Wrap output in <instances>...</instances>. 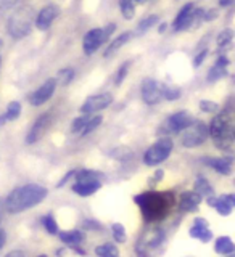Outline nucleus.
Returning <instances> with one entry per match:
<instances>
[{"label": "nucleus", "instance_id": "8fccbe9b", "mask_svg": "<svg viewBox=\"0 0 235 257\" xmlns=\"http://www.w3.org/2000/svg\"><path fill=\"white\" fill-rule=\"evenodd\" d=\"M8 255H24L23 251H12V252H8Z\"/></svg>", "mask_w": 235, "mask_h": 257}, {"label": "nucleus", "instance_id": "20e7f679", "mask_svg": "<svg viewBox=\"0 0 235 257\" xmlns=\"http://www.w3.org/2000/svg\"><path fill=\"white\" fill-rule=\"evenodd\" d=\"M31 24H32V10L28 7H21L16 10L15 15L8 20L7 29L8 34L13 39H23L31 32Z\"/></svg>", "mask_w": 235, "mask_h": 257}, {"label": "nucleus", "instance_id": "2eb2a0df", "mask_svg": "<svg viewBox=\"0 0 235 257\" xmlns=\"http://www.w3.org/2000/svg\"><path fill=\"white\" fill-rule=\"evenodd\" d=\"M203 163L206 166H209L211 169L217 174L221 175H230L232 174V163H233V158L232 156H222V158H205Z\"/></svg>", "mask_w": 235, "mask_h": 257}, {"label": "nucleus", "instance_id": "39448f33", "mask_svg": "<svg viewBox=\"0 0 235 257\" xmlns=\"http://www.w3.org/2000/svg\"><path fill=\"white\" fill-rule=\"evenodd\" d=\"M209 137V128L201 120H192V122L184 128V134L181 137L182 147L185 148H197L203 145Z\"/></svg>", "mask_w": 235, "mask_h": 257}, {"label": "nucleus", "instance_id": "de8ad7c7", "mask_svg": "<svg viewBox=\"0 0 235 257\" xmlns=\"http://www.w3.org/2000/svg\"><path fill=\"white\" fill-rule=\"evenodd\" d=\"M217 2H219L221 7H229V5L233 4V0H217Z\"/></svg>", "mask_w": 235, "mask_h": 257}, {"label": "nucleus", "instance_id": "c85d7f7f", "mask_svg": "<svg viewBox=\"0 0 235 257\" xmlns=\"http://www.w3.org/2000/svg\"><path fill=\"white\" fill-rule=\"evenodd\" d=\"M110 156H111L113 159L127 161V159L134 158V151H132L131 148H127V147H119V148L111 150V151H110Z\"/></svg>", "mask_w": 235, "mask_h": 257}, {"label": "nucleus", "instance_id": "6ab92c4d", "mask_svg": "<svg viewBox=\"0 0 235 257\" xmlns=\"http://www.w3.org/2000/svg\"><path fill=\"white\" fill-rule=\"evenodd\" d=\"M229 58L227 56L221 55L219 58L216 60L214 66L211 68V71L208 72V80L209 82H216V80L222 79L224 76H227V66H229Z\"/></svg>", "mask_w": 235, "mask_h": 257}, {"label": "nucleus", "instance_id": "a211bd4d", "mask_svg": "<svg viewBox=\"0 0 235 257\" xmlns=\"http://www.w3.org/2000/svg\"><path fill=\"white\" fill-rule=\"evenodd\" d=\"M203 196H200L197 191H185L181 195L179 207L182 212H195Z\"/></svg>", "mask_w": 235, "mask_h": 257}, {"label": "nucleus", "instance_id": "2f4dec72", "mask_svg": "<svg viewBox=\"0 0 235 257\" xmlns=\"http://www.w3.org/2000/svg\"><path fill=\"white\" fill-rule=\"evenodd\" d=\"M21 114V103L20 101H12L8 104L7 112H5V117L7 120H16Z\"/></svg>", "mask_w": 235, "mask_h": 257}, {"label": "nucleus", "instance_id": "49530a36", "mask_svg": "<svg viewBox=\"0 0 235 257\" xmlns=\"http://www.w3.org/2000/svg\"><path fill=\"white\" fill-rule=\"evenodd\" d=\"M5 241H7V235H5V230H2L0 228V249L4 247V244H5Z\"/></svg>", "mask_w": 235, "mask_h": 257}, {"label": "nucleus", "instance_id": "f03ea898", "mask_svg": "<svg viewBox=\"0 0 235 257\" xmlns=\"http://www.w3.org/2000/svg\"><path fill=\"white\" fill-rule=\"evenodd\" d=\"M48 191L42 185H36V183H29V185H23V187L15 188L8 198L5 199V209L7 212L10 214H20L32 209L34 206L40 204L42 201L47 198Z\"/></svg>", "mask_w": 235, "mask_h": 257}, {"label": "nucleus", "instance_id": "412c9836", "mask_svg": "<svg viewBox=\"0 0 235 257\" xmlns=\"http://www.w3.org/2000/svg\"><path fill=\"white\" fill-rule=\"evenodd\" d=\"M102 188L100 180H92V182H77L72 185V191L79 196H91L95 191Z\"/></svg>", "mask_w": 235, "mask_h": 257}, {"label": "nucleus", "instance_id": "9b49d317", "mask_svg": "<svg viewBox=\"0 0 235 257\" xmlns=\"http://www.w3.org/2000/svg\"><path fill=\"white\" fill-rule=\"evenodd\" d=\"M140 90H142V98L143 101L153 106L161 100V92H160V85L156 84L155 79L147 77L142 80V85H140Z\"/></svg>", "mask_w": 235, "mask_h": 257}, {"label": "nucleus", "instance_id": "09e8293b", "mask_svg": "<svg viewBox=\"0 0 235 257\" xmlns=\"http://www.w3.org/2000/svg\"><path fill=\"white\" fill-rule=\"evenodd\" d=\"M166 29H168V23H161L160 28H158V32H160V34H163Z\"/></svg>", "mask_w": 235, "mask_h": 257}, {"label": "nucleus", "instance_id": "864d4df0", "mask_svg": "<svg viewBox=\"0 0 235 257\" xmlns=\"http://www.w3.org/2000/svg\"><path fill=\"white\" fill-rule=\"evenodd\" d=\"M132 2H143V0H132Z\"/></svg>", "mask_w": 235, "mask_h": 257}, {"label": "nucleus", "instance_id": "f8f14e48", "mask_svg": "<svg viewBox=\"0 0 235 257\" xmlns=\"http://www.w3.org/2000/svg\"><path fill=\"white\" fill-rule=\"evenodd\" d=\"M206 203H208V206L214 207L217 214L227 217V215L232 214V209L235 206V196L233 195H222L219 198H216L213 195V196H209L206 199Z\"/></svg>", "mask_w": 235, "mask_h": 257}, {"label": "nucleus", "instance_id": "4c0bfd02", "mask_svg": "<svg viewBox=\"0 0 235 257\" xmlns=\"http://www.w3.org/2000/svg\"><path fill=\"white\" fill-rule=\"evenodd\" d=\"M91 116H92V114H83V116L76 117V119H74V122H72V125H71V132H72V134H79V132L84 128V125L87 124V120L91 119Z\"/></svg>", "mask_w": 235, "mask_h": 257}, {"label": "nucleus", "instance_id": "bb28decb", "mask_svg": "<svg viewBox=\"0 0 235 257\" xmlns=\"http://www.w3.org/2000/svg\"><path fill=\"white\" fill-rule=\"evenodd\" d=\"M76 182H92V180H102L103 174L97 172V171H91V169H83V171H76Z\"/></svg>", "mask_w": 235, "mask_h": 257}, {"label": "nucleus", "instance_id": "aec40b11", "mask_svg": "<svg viewBox=\"0 0 235 257\" xmlns=\"http://www.w3.org/2000/svg\"><path fill=\"white\" fill-rule=\"evenodd\" d=\"M163 239H165L163 230L158 227H150L147 231H143L140 241L143 243V246H147V247H156L163 243Z\"/></svg>", "mask_w": 235, "mask_h": 257}, {"label": "nucleus", "instance_id": "b1692460", "mask_svg": "<svg viewBox=\"0 0 235 257\" xmlns=\"http://www.w3.org/2000/svg\"><path fill=\"white\" fill-rule=\"evenodd\" d=\"M214 251L217 254L229 255V254H233L235 244H233V241L229 236H219L216 239V243H214Z\"/></svg>", "mask_w": 235, "mask_h": 257}, {"label": "nucleus", "instance_id": "4468645a", "mask_svg": "<svg viewBox=\"0 0 235 257\" xmlns=\"http://www.w3.org/2000/svg\"><path fill=\"white\" fill-rule=\"evenodd\" d=\"M56 16H58V7L47 5L45 8H42V10L39 12L37 18H36V26H37V29L47 31L48 28L52 26V23L56 20Z\"/></svg>", "mask_w": 235, "mask_h": 257}, {"label": "nucleus", "instance_id": "f3484780", "mask_svg": "<svg viewBox=\"0 0 235 257\" xmlns=\"http://www.w3.org/2000/svg\"><path fill=\"white\" fill-rule=\"evenodd\" d=\"M192 120L193 119L190 116V112H187V111H179V112H176V114L169 116L166 124H168L169 131H171V132L179 134L181 131H184V128L192 122Z\"/></svg>", "mask_w": 235, "mask_h": 257}, {"label": "nucleus", "instance_id": "5701e85b", "mask_svg": "<svg viewBox=\"0 0 235 257\" xmlns=\"http://www.w3.org/2000/svg\"><path fill=\"white\" fill-rule=\"evenodd\" d=\"M131 37H132V32H124V34H121L115 40H111L110 45L107 47V50H105V53H103V58H110L111 55H115L121 47L129 42V39Z\"/></svg>", "mask_w": 235, "mask_h": 257}, {"label": "nucleus", "instance_id": "ddd939ff", "mask_svg": "<svg viewBox=\"0 0 235 257\" xmlns=\"http://www.w3.org/2000/svg\"><path fill=\"white\" fill-rule=\"evenodd\" d=\"M193 12H195V5H193L192 2L189 4H185L179 13H177L176 16V20L173 23V29L176 32H179V31H184V29H189L192 28V21H193Z\"/></svg>", "mask_w": 235, "mask_h": 257}, {"label": "nucleus", "instance_id": "a878e982", "mask_svg": "<svg viewBox=\"0 0 235 257\" xmlns=\"http://www.w3.org/2000/svg\"><path fill=\"white\" fill-rule=\"evenodd\" d=\"M160 92H161V96H163L165 100H169V101H174V100H179L181 98V88L176 87V85H169V84H163L160 87Z\"/></svg>", "mask_w": 235, "mask_h": 257}, {"label": "nucleus", "instance_id": "dca6fc26", "mask_svg": "<svg viewBox=\"0 0 235 257\" xmlns=\"http://www.w3.org/2000/svg\"><path fill=\"white\" fill-rule=\"evenodd\" d=\"M190 236L200 239L201 243H209V239L213 238V233L208 227V222L203 219V217H197L195 222H193V227L190 228Z\"/></svg>", "mask_w": 235, "mask_h": 257}, {"label": "nucleus", "instance_id": "79ce46f5", "mask_svg": "<svg viewBox=\"0 0 235 257\" xmlns=\"http://www.w3.org/2000/svg\"><path fill=\"white\" fill-rule=\"evenodd\" d=\"M163 175H165V172L161 171V169H158V171H155V174H153L150 179H148V183H150V187L151 188H155L156 187V183H160L161 182V179H163Z\"/></svg>", "mask_w": 235, "mask_h": 257}, {"label": "nucleus", "instance_id": "7c9ffc66", "mask_svg": "<svg viewBox=\"0 0 235 257\" xmlns=\"http://www.w3.org/2000/svg\"><path fill=\"white\" fill-rule=\"evenodd\" d=\"M111 231H113V238H115L116 243H119V244L126 243L127 236H126V228L123 223H113Z\"/></svg>", "mask_w": 235, "mask_h": 257}, {"label": "nucleus", "instance_id": "c9c22d12", "mask_svg": "<svg viewBox=\"0 0 235 257\" xmlns=\"http://www.w3.org/2000/svg\"><path fill=\"white\" fill-rule=\"evenodd\" d=\"M72 77H74V69L71 68H64L58 72V76H56V84H61V85H68Z\"/></svg>", "mask_w": 235, "mask_h": 257}, {"label": "nucleus", "instance_id": "7ed1b4c3", "mask_svg": "<svg viewBox=\"0 0 235 257\" xmlns=\"http://www.w3.org/2000/svg\"><path fill=\"white\" fill-rule=\"evenodd\" d=\"M209 128V135L216 145V148L222 151H232L233 147V111L230 108L219 112L213 120Z\"/></svg>", "mask_w": 235, "mask_h": 257}, {"label": "nucleus", "instance_id": "5fc2aeb1", "mask_svg": "<svg viewBox=\"0 0 235 257\" xmlns=\"http://www.w3.org/2000/svg\"><path fill=\"white\" fill-rule=\"evenodd\" d=\"M0 47H2V42H0Z\"/></svg>", "mask_w": 235, "mask_h": 257}, {"label": "nucleus", "instance_id": "ea45409f", "mask_svg": "<svg viewBox=\"0 0 235 257\" xmlns=\"http://www.w3.org/2000/svg\"><path fill=\"white\" fill-rule=\"evenodd\" d=\"M129 66H131V63L126 61L123 66H119V71H118V74H116V79H115V84L116 85H121L124 82V79L127 76V72H129Z\"/></svg>", "mask_w": 235, "mask_h": 257}, {"label": "nucleus", "instance_id": "58836bf2", "mask_svg": "<svg viewBox=\"0 0 235 257\" xmlns=\"http://www.w3.org/2000/svg\"><path fill=\"white\" fill-rule=\"evenodd\" d=\"M200 109L203 112H208V114H214V112L219 109V104L209 100H201L200 101Z\"/></svg>", "mask_w": 235, "mask_h": 257}, {"label": "nucleus", "instance_id": "393cba45", "mask_svg": "<svg viewBox=\"0 0 235 257\" xmlns=\"http://www.w3.org/2000/svg\"><path fill=\"white\" fill-rule=\"evenodd\" d=\"M193 191H197L200 196H206V198L214 195L213 187L209 185V182L205 179V177H197L195 185H193Z\"/></svg>", "mask_w": 235, "mask_h": 257}, {"label": "nucleus", "instance_id": "3c124183", "mask_svg": "<svg viewBox=\"0 0 235 257\" xmlns=\"http://www.w3.org/2000/svg\"><path fill=\"white\" fill-rule=\"evenodd\" d=\"M4 201L2 199H0V220H2V214H4Z\"/></svg>", "mask_w": 235, "mask_h": 257}, {"label": "nucleus", "instance_id": "f704fd0d", "mask_svg": "<svg viewBox=\"0 0 235 257\" xmlns=\"http://www.w3.org/2000/svg\"><path fill=\"white\" fill-rule=\"evenodd\" d=\"M232 39H233V31L232 29H224L221 34L217 36V45L222 47V50H224V48H229Z\"/></svg>", "mask_w": 235, "mask_h": 257}, {"label": "nucleus", "instance_id": "a18cd8bd", "mask_svg": "<svg viewBox=\"0 0 235 257\" xmlns=\"http://www.w3.org/2000/svg\"><path fill=\"white\" fill-rule=\"evenodd\" d=\"M74 174H76V171H74V169H72V171H69L68 174H64V177H63V179H61V180L58 182V185H56V187H58V188H60V187H63V185L66 183V182H68V180L71 179V177H74Z\"/></svg>", "mask_w": 235, "mask_h": 257}, {"label": "nucleus", "instance_id": "603ef678", "mask_svg": "<svg viewBox=\"0 0 235 257\" xmlns=\"http://www.w3.org/2000/svg\"><path fill=\"white\" fill-rule=\"evenodd\" d=\"M5 122H7V117H5V114H2V116H0V125L5 124Z\"/></svg>", "mask_w": 235, "mask_h": 257}, {"label": "nucleus", "instance_id": "c756f323", "mask_svg": "<svg viewBox=\"0 0 235 257\" xmlns=\"http://www.w3.org/2000/svg\"><path fill=\"white\" fill-rule=\"evenodd\" d=\"M119 8H121V13L126 20H132L134 15H135V7L132 0H119Z\"/></svg>", "mask_w": 235, "mask_h": 257}, {"label": "nucleus", "instance_id": "473e14b6", "mask_svg": "<svg viewBox=\"0 0 235 257\" xmlns=\"http://www.w3.org/2000/svg\"><path fill=\"white\" fill-rule=\"evenodd\" d=\"M102 120H103V116H100V114H97V116H91V119L87 120V124L84 125V128H83V135H87V134H92L97 127H99L100 124H102Z\"/></svg>", "mask_w": 235, "mask_h": 257}, {"label": "nucleus", "instance_id": "1a4fd4ad", "mask_svg": "<svg viewBox=\"0 0 235 257\" xmlns=\"http://www.w3.org/2000/svg\"><path fill=\"white\" fill-rule=\"evenodd\" d=\"M55 88H56V79L55 77L47 79L45 82L40 85L34 93L31 95L29 103L32 104V106H40V104L47 103L53 96Z\"/></svg>", "mask_w": 235, "mask_h": 257}, {"label": "nucleus", "instance_id": "4be33fe9", "mask_svg": "<svg viewBox=\"0 0 235 257\" xmlns=\"http://www.w3.org/2000/svg\"><path fill=\"white\" fill-rule=\"evenodd\" d=\"M56 235L60 236L61 243H64L66 246L76 247L77 244H81L84 241V233L81 230H69V231H58Z\"/></svg>", "mask_w": 235, "mask_h": 257}, {"label": "nucleus", "instance_id": "6e6552de", "mask_svg": "<svg viewBox=\"0 0 235 257\" xmlns=\"http://www.w3.org/2000/svg\"><path fill=\"white\" fill-rule=\"evenodd\" d=\"M111 103H113V96L110 93L92 95V96H89L83 106H81V112H83V114H94V112H99L105 108H108Z\"/></svg>", "mask_w": 235, "mask_h": 257}, {"label": "nucleus", "instance_id": "37998d69", "mask_svg": "<svg viewBox=\"0 0 235 257\" xmlns=\"http://www.w3.org/2000/svg\"><path fill=\"white\" fill-rule=\"evenodd\" d=\"M16 2H18V0H0V13H4L7 10H10V8H13L16 5Z\"/></svg>", "mask_w": 235, "mask_h": 257}, {"label": "nucleus", "instance_id": "f257e3e1", "mask_svg": "<svg viewBox=\"0 0 235 257\" xmlns=\"http://www.w3.org/2000/svg\"><path fill=\"white\" fill-rule=\"evenodd\" d=\"M135 204L140 207L145 222L156 223L166 219L174 204V196L169 191H145L134 198Z\"/></svg>", "mask_w": 235, "mask_h": 257}, {"label": "nucleus", "instance_id": "e433bc0d", "mask_svg": "<svg viewBox=\"0 0 235 257\" xmlns=\"http://www.w3.org/2000/svg\"><path fill=\"white\" fill-rule=\"evenodd\" d=\"M158 23V15H150V16H147V18H143L140 23H139V34H142V32H145V31H148L150 28H153L155 24Z\"/></svg>", "mask_w": 235, "mask_h": 257}, {"label": "nucleus", "instance_id": "a19ab883", "mask_svg": "<svg viewBox=\"0 0 235 257\" xmlns=\"http://www.w3.org/2000/svg\"><path fill=\"white\" fill-rule=\"evenodd\" d=\"M219 18V12L216 8H209V10H203V21H214Z\"/></svg>", "mask_w": 235, "mask_h": 257}, {"label": "nucleus", "instance_id": "72a5a7b5", "mask_svg": "<svg viewBox=\"0 0 235 257\" xmlns=\"http://www.w3.org/2000/svg\"><path fill=\"white\" fill-rule=\"evenodd\" d=\"M40 220H42V225L45 227L47 233H50V235H56V233H58V225H56V222H55V217H53L52 214H47V215H44Z\"/></svg>", "mask_w": 235, "mask_h": 257}, {"label": "nucleus", "instance_id": "9d476101", "mask_svg": "<svg viewBox=\"0 0 235 257\" xmlns=\"http://www.w3.org/2000/svg\"><path fill=\"white\" fill-rule=\"evenodd\" d=\"M50 122H52V111H47V112H44L42 116H39L37 120L34 122V125L31 127L28 137H26V143L28 145L36 143L40 137L47 132V128H48V125H50Z\"/></svg>", "mask_w": 235, "mask_h": 257}, {"label": "nucleus", "instance_id": "c03bdc74", "mask_svg": "<svg viewBox=\"0 0 235 257\" xmlns=\"http://www.w3.org/2000/svg\"><path fill=\"white\" fill-rule=\"evenodd\" d=\"M206 55H208V50H203V52H200L198 56H195V60H193V66L198 68L201 63H203V60L206 58Z\"/></svg>", "mask_w": 235, "mask_h": 257}, {"label": "nucleus", "instance_id": "cd10ccee", "mask_svg": "<svg viewBox=\"0 0 235 257\" xmlns=\"http://www.w3.org/2000/svg\"><path fill=\"white\" fill-rule=\"evenodd\" d=\"M95 254L100 255V257H118L119 249L113 243H105V244H100L95 249Z\"/></svg>", "mask_w": 235, "mask_h": 257}, {"label": "nucleus", "instance_id": "0eeeda50", "mask_svg": "<svg viewBox=\"0 0 235 257\" xmlns=\"http://www.w3.org/2000/svg\"><path fill=\"white\" fill-rule=\"evenodd\" d=\"M174 143L169 137H163L160 139L153 147H150L143 155V163L147 166H158L161 164L163 161L168 159V156L171 155Z\"/></svg>", "mask_w": 235, "mask_h": 257}, {"label": "nucleus", "instance_id": "423d86ee", "mask_svg": "<svg viewBox=\"0 0 235 257\" xmlns=\"http://www.w3.org/2000/svg\"><path fill=\"white\" fill-rule=\"evenodd\" d=\"M115 29H116V26L111 23V24H108V26H105L102 29H92V31H89L87 34L84 36V40H83L84 53L86 55L95 53L110 39V36L113 34V32H115Z\"/></svg>", "mask_w": 235, "mask_h": 257}]
</instances>
